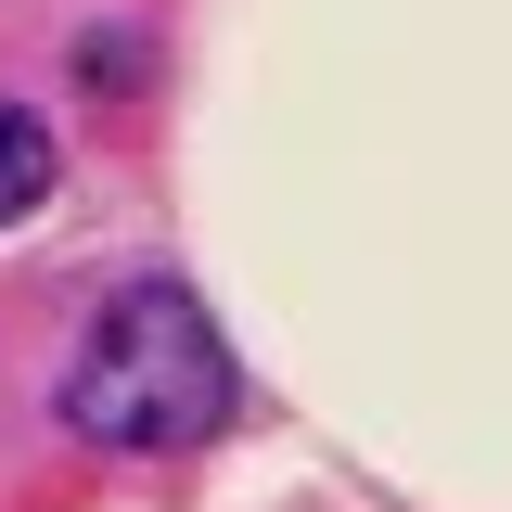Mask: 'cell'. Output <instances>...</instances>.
Returning <instances> with one entry per match:
<instances>
[{
  "label": "cell",
  "mask_w": 512,
  "mask_h": 512,
  "mask_svg": "<svg viewBox=\"0 0 512 512\" xmlns=\"http://www.w3.org/2000/svg\"><path fill=\"white\" fill-rule=\"evenodd\" d=\"M52 410H64L90 448H205L231 410H244V384H231L218 320L192 308L180 282H128L116 308L77 333Z\"/></svg>",
  "instance_id": "obj_1"
},
{
  "label": "cell",
  "mask_w": 512,
  "mask_h": 512,
  "mask_svg": "<svg viewBox=\"0 0 512 512\" xmlns=\"http://www.w3.org/2000/svg\"><path fill=\"white\" fill-rule=\"evenodd\" d=\"M39 192H52V128L26 103H0V218H26Z\"/></svg>",
  "instance_id": "obj_2"
}]
</instances>
